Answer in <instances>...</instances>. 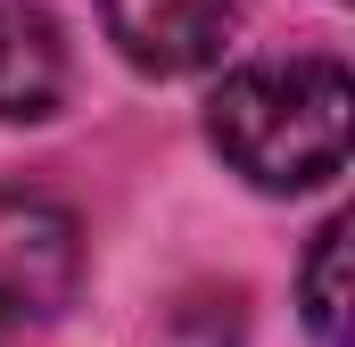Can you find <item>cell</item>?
<instances>
[{"mask_svg":"<svg viewBox=\"0 0 355 347\" xmlns=\"http://www.w3.org/2000/svg\"><path fill=\"white\" fill-rule=\"evenodd\" d=\"M347 116L355 83L339 58H265V67L223 75L207 99V133L232 158V174L281 198L347 174Z\"/></svg>","mask_w":355,"mask_h":347,"instance_id":"1","label":"cell"},{"mask_svg":"<svg viewBox=\"0 0 355 347\" xmlns=\"http://www.w3.org/2000/svg\"><path fill=\"white\" fill-rule=\"evenodd\" d=\"M83 281V223L42 190H0V339L67 314Z\"/></svg>","mask_w":355,"mask_h":347,"instance_id":"2","label":"cell"},{"mask_svg":"<svg viewBox=\"0 0 355 347\" xmlns=\"http://www.w3.org/2000/svg\"><path fill=\"white\" fill-rule=\"evenodd\" d=\"M99 17L141 75H198L232 50L248 0H99Z\"/></svg>","mask_w":355,"mask_h":347,"instance_id":"3","label":"cell"},{"mask_svg":"<svg viewBox=\"0 0 355 347\" xmlns=\"http://www.w3.org/2000/svg\"><path fill=\"white\" fill-rule=\"evenodd\" d=\"M67 99V42L42 0H0V124H42Z\"/></svg>","mask_w":355,"mask_h":347,"instance_id":"4","label":"cell"},{"mask_svg":"<svg viewBox=\"0 0 355 347\" xmlns=\"http://www.w3.org/2000/svg\"><path fill=\"white\" fill-rule=\"evenodd\" d=\"M347 215H331L306 248V273H297V306H306V331L322 347H347Z\"/></svg>","mask_w":355,"mask_h":347,"instance_id":"5","label":"cell"}]
</instances>
